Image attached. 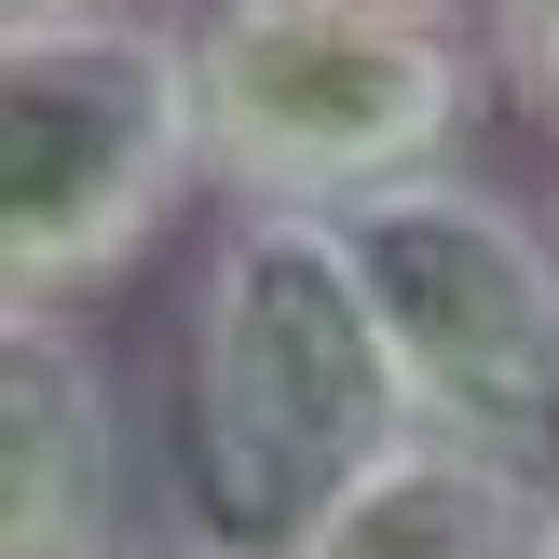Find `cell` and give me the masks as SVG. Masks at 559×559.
Instances as JSON below:
<instances>
[{
    "label": "cell",
    "instance_id": "1",
    "mask_svg": "<svg viewBox=\"0 0 559 559\" xmlns=\"http://www.w3.org/2000/svg\"><path fill=\"white\" fill-rule=\"evenodd\" d=\"M424 409L382 342L369 260L328 205H233L178 300V506L205 559H287L409 451Z\"/></svg>",
    "mask_w": 559,
    "mask_h": 559
},
{
    "label": "cell",
    "instance_id": "2",
    "mask_svg": "<svg viewBox=\"0 0 559 559\" xmlns=\"http://www.w3.org/2000/svg\"><path fill=\"white\" fill-rule=\"evenodd\" d=\"M178 55L205 109V191L328 218L451 164L491 69L451 0H178Z\"/></svg>",
    "mask_w": 559,
    "mask_h": 559
},
{
    "label": "cell",
    "instance_id": "3",
    "mask_svg": "<svg viewBox=\"0 0 559 559\" xmlns=\"http://www.w3.org/2000/svg\"><path fill=\"white\" fill-rule=\"evenodd\" d=\"M205 191L178 14H0V314H69L123 287Z\"/></svg>",
    "mask_w": 559,
    "mask_h": 559
},
{
    "label": "cell",
    "instance_id": "4",
    "mask_svg": "<svg viewBox=\"0 0 559 559\" xmlns=\"http://www.w3.org/2000/svg\"><path fill=\"white\" fill-rule=\"evenodd\" d=\"M342 233L369 260L424 437H478V451L533 464L559 424V246L533 233V205H506L464 164H424L342 205Z\"/></svg>",
    "mask_w": 559,
    "mask_h": 559
},
{
    "label": "cell",
    "instance_id": "5",
    "mask_svg": "<svg viewBox=\"0 0 559 559\" xmlns=\"http://www.w3.org/2000/svg\"><path fill=\"white\" fill-rule=\"evenodd\" d=\"M136 437L69 314H0V559H123Z\"/></svg>",
    "mask_w": 559,
    "mask_h": 559
},
{
    "label": "cell",
    "instance_id": "6",
    "mask_svg": "<svg viewBox=\"0 0 559 559\" xmlns=\"http://www.w3.org/2000/svg\"><path fill=\"white\" fill-rule=\"evenodd\" d=\"M287 559H559V491L519 451L409 437V451H382Z\"/></svg>",
    "mask_w": 559,
    "mask_h": 559
},
{
    "label": "cell",
    "instance_id": "7",
    "mask_svg": "<svg viewBox=\"0 0 559 559\" xmlns=\"http://www.w3.org/2000/svg\"><path fill=\"white\" fill-rule=\"evenodd\" d=\"M491 82L559 136V0H491Z\"/></svg>",
    "mask_w": 559,
    "mask_h": 559
},
{
    "label": "cell",
    "instance_id": "8",
    "mask_svg": "<svg viewBox=\"0 0 559 559\" xmlns=\"http://www.w3.org/2000/svg\"><path fill=\"white\" fill-rule=\"evenodd\" d=\"M0 14H82V0H0Z\"/></svg>",
    "mask_w": 559,
    "mask_h": 559
}]
</instances>
